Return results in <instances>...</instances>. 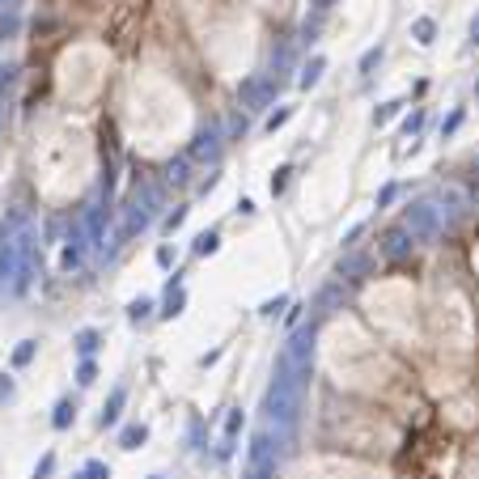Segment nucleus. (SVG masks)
I'll use <instances>...</instances> for the list:
<instances>
[{
	"label": "nucleus",
	"instance_id": "obj_1",
	"mask_svg": "<svg viewBox=\"0 0 479 479\" xmlns=\"http://www.w3.org/2000/svg\"><path fill=\"white\" fill-rule=\"evenodd\" d=\"M412 38H416L420 47H433V38H437V21H433V17H416V21H412Z\"/></svg>",
	"mask_w": 479,
	"mask_h": 479
},
{
	"label": "nucleus",
	"instance_id": "obj_2",
	"mask_svg": "<svg viewBox=\"0 0 479 479\" xmlns=\"http://www.w3.org/2000/svg\"><path fill=\"white\" fill-rule=\"evenodd\" d=\"M323 68H327V59H323V55H314V59H310V64L301 68V76H297V85H301V89H314V85L323 81Z\"/></svg>",
	"mask_w": 479,
	"mask_h": 479
},
{
	"label": "nucleus",
	"instance_id": "obj_3",
	"mask_svg": "<svg viewBox=\"0 0 479 479\" xmlns=\"http://www.w3.org/2000/svg\"><path fill=\"white\" fill-rule=\"evenodd\" d=\"M408 221H412V225H416L420 233H433V229H437V221H433V212H429V204H416V208L408 212Z\"/></svg>",
	"mask_w": 479,
	"mask_h": 479
},
{
	"label": "nucleus",
	"instance_id": "obj_4",
	"mask_svg": "<svg viewBox=\"0 0 479 479\" xmlns=\"http://www.w3.org/2000/svg\"><path fill=\"white\" fill-rule=\"evenodd\" d=\"M72 416H76V403H72V399H59V403H55L51 425H55V429H68V425H72Z\"/></svg>",
	"mask_w": 479,
	"mask_h": 479
},
{
	"label": "nucleus",
	"instance_id": "obj_5",
	"mask_svg": "<svg viewBox=\"0 0 479 479\" xmlns=\"http://www.w3.org/2000/svg\"><path fill=\"white\" fill-rule=\"evenodd\" d=\"M217 246H221V233H217V229H208V233L195 238V255H212Z\"/></svg>",
	"mask_w": 479,
	"mask_h": 479
},
{
	"label": "nucleus",
	"instance_id": "obj_6",
	"mask_svg": "<svg viewBox=\"0 0 479 479\" xmlns=\"http://www.w3.org/2000/svg\"><path fill=\"white\" fill-rule=\"evenodd\" d=\"M183 306H187V297H183V289L174 293V284H170V297H166V310H161V318H174V314H183Z\"/></svg>",
	"mask_w": 479,
	"mask_h": 479
},
{
	"label": "nucleus",
	"instance_id": "obj_7",
	"mask_svg": "<svg viewBox=\"0 0 479 479\" xmlns=\"http://www.w3.org/2000/svg\"><path fill=\"white\" fill-rule=\"evenodd\" d=\"M76 263H81V242H68V246H64V255H59V267H64V272H72Z\"/></svg>",
	"mask_w": 479,
	"mask_h": 479
},
{
	"label": "nucleus",
	"instance_id": "obj_8",
	"mask_svg": "<svg viewBox=\"0 0 479 479\" xmlns=\"http://www.w3.org/2000/svg\"><path fill=\"white\" fill-rule=\"evenodd\" d=\"M93 348H98V331H93V327H85V331H76V352H85V357H89Z\"/></svg>",
	"mask_w": 479,
	"mask_h": 479
},
{
	"label": "nucleus",
	"instance_id": "obj_9",
	"mask_svg": "<svg viewBox=\"0 0 479 479\" xmlns=\"http://www.w3.org/2000/svg\"><path fill=\"white\" fill-rule=\"evenodd\" d=\"M123 399H127L123 391H115V395H110V403L102 408V425H115V416H119V408H123Z\"/></svg>",
	"mask_w": 479,
	"mask_h": 479
},
{
	"label": "nucleus",
	"instance_id": "obj_10",
	"mask_svg": "<svg viewBox=\"0 0 479 479\" xmlns=\"http://www.w3.org/2000/svg\"><path fill=\"white\" fill-rule=\"evenodd\" d=\"M144 437H149V429H144V425H132V429H123V450H136Z\"/></svg>",
	"mask_w": 479,
	"mask_h": 479
},
{
	"label": "nucleus",
	"instance_id": "obj_11",
	"mask_svg": "<svg viewBox=\"0 0 479 479\" xmlns=\"http://www.w3.org/2000/svg\"><path fill=\"white\" fill-rule=\"evenodd\" d=\"M403 250H408L403 229H391V233H386V255H403Z\"/></svg>",
	"mask_w": 479,
	"mask_h": 479
},
{
	"label": "nucleus",
	"instance_id": "obj_12",
	"mask_svg": "<svg viewBox=\"0 0 479 479\" xmlns=\"http://www.w3.org/2000/svg\"><path fill=\"white\" fill-rule=\"evenodd\" d=\"M149 310H153V301H149V297H140V301H132V306H127V318H132V323H144V318H149Z\"/></svg>",
	"mask_w": 479,
	"mask_h": 479
},
{
	"label": "nucleus",
	"instance_id": "obj_13",
	"mask_svg": "<svg viewBox=\"0 0 479 479\" xmlns=\"http://www.w3.org/2000/svg\"><path fill=\"white\" fill-rule=\"evenodd\" d=\"M34 352H38V344H34V340H25V344L13 352V365H30V361H34Z\"/></svg>",
	"mask_w": 479,
	"mask_h": 479
},
{
	"label": "nucleus",
	"instance_id": "obj_14",
	"mask_svg": "<svg viewBox=\"0 0 479 479\" xmlns=\"http://www.w3.org/2000/svg\"><path fill=\"white\" fill-rule=\"evenodd\" d=\"M399 106H403V102H382V106L374 110V123H386L391 115H399Z\"/></svg>",
	"mask_w": 479,
	"mask_h": 479
},
{
	"label": "nucleus",
	"instance_id": "obj_15",
	"mask_svg": "<svg viewBox=\"0 0 479 479\" xmlns=\"http://www.w3.org/2000/svg\"><path fill=\"white\" fill-rule=\"evenodd\" d=\"M289 174H293V170H289V166H280V170H276V174H272V195H280V191H284V187H289Z\"/></svg>",
	"mask_w": 479,
	"mask_h": 479
},
{
	"label": "nucleus",
	"instance_id": "obj_16",
	"mask_svg": "<svg viewBox=\"0 0 479 479\" xmlns=\"http://www.w3.org/2000/svg\"><path fill=\"white\" fill-rule=\"evenodd\" d=\"M374 64H382V47H369V51L361 55V72H369Z\"/></svg>",
	"mask_w": 479,
	"mask_h": 479
},
{
	"label": "nucleus",
	"instance_id": "obj_17",
	"mask_svg": "<svg viewBox=\"0 0 479 479\" xmlns=\"http://www.w3.org/2000/svg\"><path fill=\"white\" fill-rule=\"evenodd\" d=\"M93 378H98V369H93V361H81V369H76V382H81V386H89Z\"/></svg>",
	"mask_w": 479,
	"mask_h": 479
},
{
	"label": "nucleus",
	"instance_id": "obj_18",
	"mask_svg": "<svg viewBox=\"0 0 479 479\" xmlns=\"http://www.w3.org/2000/svg\"><path fill=\"white\" fill-rule=\"evenodd\" d=\"M289 115H293V106H280V110H276V115L267 119V132H276L280 123H289Z\"/></svg>",
	"mask_w": 479,
	"mask_h": 479
},
{
	"label": "nucleus",
	"instance_id": "obj_19",
	"mask_svg": "<svg viewBox=\"0 0 479 479\" xmlns=\"http://www.w3.org/2000/svg\"><path fill=\"white\" fill-rule=\"evenodd\" d=\"M458 123H463V110H454V115L442 123V136H454V132H458Z\"/></svg>",
	"mask_w": 479,
	"mask_h": 479
},
{
	"label": "nucleus",
	"instance_id": "obj_20",
	"mask_svg": "<svg viewBox=\"0 0 479 479\" xmlns=\"http://www.w3.org/2000/svg\"><path fill=\"white\" fill-rule=\"evenodd\" d=\"M183 221H187V208H174V212L166 217V233H170V229H178Z\"/></svg>",
	"mask_w": 479,
	"mask_h": 479
},
{
	"label": "nucleus",
	"instance_id": "obj_21",
	"mask_svg": "<svg viewBox=\"0 0 479 479\" xmlns=\"http://www.w3.org/2000/svg\"><path fill=\"white\" fill-rule=\"evenodd\" d=\"M157 263L170 267V263H174V246H161V250H157Z\"/></svg>",
	"mask_w": 479,
	"mask_h": 479
},
{
	"label": "nucleus",
	"instance_id": "obj_22",
	"mask_svg": "<svg viewBox=\"0 0 479 479\" xmlns=\"http://www.w3.org/2000/svg\"><path fill=\"white\" fill-rule=\"evenodd\" d=\"M280 306H284V297H276V301H267V306H263L259 314H267V318H272V314H280Z\"/></svg>",
	"mask_w": 479,
	"mask_h": 479
},
{
	"label": "nucleus",
	"instance_id": "obj_23",
	"mask_svg": "<svg viewBox=\"0 0 479 479\" xmlns=\"http://www.w3.org/2000/svg\"><path fill=\"white\" fill-rule=\"evenodd\" d=\"M13 399V378H0V403Z\"/></svg>",
	"mask_w": 479,
	"mask_h": 479
},
{
	"label": "nucleus",
	"instance_id": "obj_24",
	"mask_svg": "<svg viewBox=\"0 0 479 479\" xmlns=\"http://www.w3.org/2000/svg\"><path fill=\"white\" fill-rule=\"evenodd\" d=\"M471 42H475V47H479V17H475V21H471Z\"/></svg>",
	"mask_w": 479,
	"mask_h": 479
},
{
	"label": "nucleus",
	"instance_id": "obj_25",
	"mask_svg": "<svg viewBox=\"0 0 479 479\" xmlns=\"http://www.w3.org/2000/svg\"><path fill=\"white\" fill-rule=\"evenodd\" d=\"M314 8H331V0H314Z\"/></svg>",
	"mask_w": 479,
	"mask_h": 479
},
{
	"label": "nucleus",
	"instance_id": "obj_26",
	"mask_svg": "<svg viewBox=\"0 0 479 479\" xmlns=\"http://www.w3.org/2000/svg\"><path fill=\"white\" fill-rule=\"evenodd\" d=\"M475 93H479V81H475Z\"/></svg>",
	"mask_w": 479,
	"mask_h": 479
}]
</instances>
